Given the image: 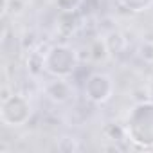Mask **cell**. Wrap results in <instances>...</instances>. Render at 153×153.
Segmentation results:
<instances>
[{
    "mask_svg": "<svg viewBox=\"0 0 153 153\" xmlns=\"http://www.w3.org/2000/svg\"><path fill=\"white\" fill-rule=\"evenodd\" d=\"M126 133L142 148L153 146V103H140L133 108L128 117Z\"/></svg>",
    "mask_w": 153,
    "mask_h": 153,
    "instance_id": "6da1fadb",
    "label": "cell"
},
{
    "mask_svg": "<svg viewBox=\"0 0 153 153\" xmlns=\"http://www.w3.org/2000/svg\"><path fill=\"white\" fill-rule=\"evenodd\" d=\"M76 65H78V54L67 45L51 47L43 54V70L52 74L54 78H65L72 74Z\"/></svg>",
    "mask_w": 153,
    "mask_h": 153,
    "instance_id": "7a4b0ae2",
    "label": "cell"
},
{
    "mask_svg": "<svg viewBox=\"0 0 153 153\" xmlns=\"http://www.w3.org/2000/svg\"><path fill=\"white\" fill-rule=\"evenodd\" d=\"M31 101L24 94H11L7 99H2L0 119L7 126H22L31 117Z\"/></svg>",
    "mask_w": 153,
    "mask_h": 153,
    "instance_id": "3957f363",
    "label": "cell"
},
{
    "mask_svg": "<svg viewBox=\"0 0 153 153\" xmlns=\"http://www.w3.org/2000/svg\"><path fill=\"white\" fill-rule=\"evenodd\" d=\"M85 94L94 103H105L114 94V83L112 78L106 74H92L88 81L85 83Z\"/></svg>",
    "mask_w": 153,
    "mask_h": 153,
    "instance_id": "277c9868",
    "label": "cell"
},
{
    "mask_svg": "<svg viewBox=\"0 0 153 153\" xmlns=\"http://www.w3.org/2000/svg\"><path fill=\"white\" fill-rule=\"evenodd\" d=\"M45 94L54 103H65L72 96V87L65 78H56L45 85Z\"/></svg>",
    "mask_w": 153,
    "mask_h": 153,
    "instance_id": "5b68a950",
    "label": "cell"
},
{
    "mask_svg": "<svg viewBox=\"0 0 153 153\" xmlns=\"http://www.w3.org/2000/svg\"><path fill=\"white\" fill-rule=\"evenodd\" d=\"M88 56L92 61L99 63V61H105L108 56H110V49H108V43L105 38H97L92 42L90 49H88Z\"/></svg>",
    "mask_w": 153,
    "mask_h": 153,
    "instance_id": "8992f818",
    "label": "cell"
},
{
    "mask_svg": "<svg viewBox=\"0 0 153 153\" xmlns=\"http://www.w3.org/2000/svg\"><path fill=\"white\" fill-rule=\"evenodd\" d=\"M117 2L130 11H146L153 4V0H117Z\"/></svg>",
    "mask_w": 153,
    "mask_h": 153,
    "instance_id": "52a82bcc",
    "label": "cell"
},
{
    "mask_svg": "<svg viewBox=\"0 0 153 153\" xmlns=\"http://www.w3.org/2000/svg\"><path fill=\"white\" fill-rule=\"evenodd\" d=\"M58 2V7L63 11V13H72L78 9V6L81 4V0H56Z\"/></svg>",
    "mask_w": 153,
    "mask_h": 153,
    "instance_id": "ba28073f",
    "label": "cell"
}]
</instances>
